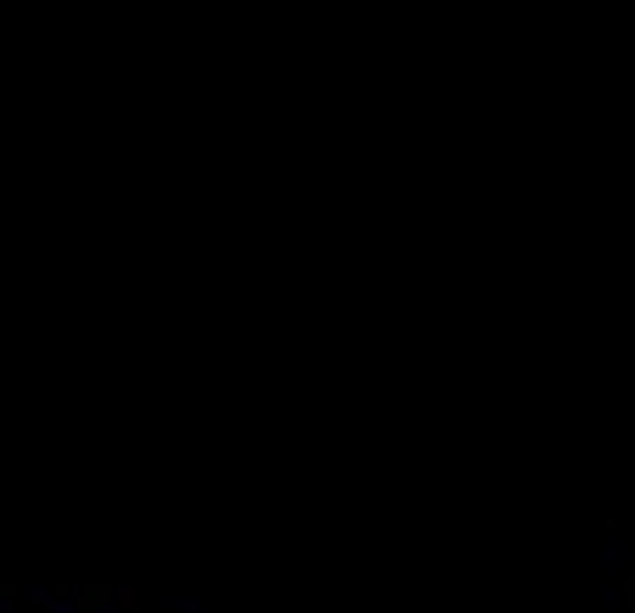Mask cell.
<instances>
[{
    "mask_svg": "<svg viewBox=\"0 0 635 613\" xmlns=\"http://www.w3.org/2000/svg\"><path fill=\"white\" fill-rule=\"evenodd\" d=\"M629 607H635V574H629Z\"/></svg>",
    "mask_w": 635,
    "mask_h": 613,
    "instance_id": "6da1fadb",
    "label": "cell"
}]
</instances>
